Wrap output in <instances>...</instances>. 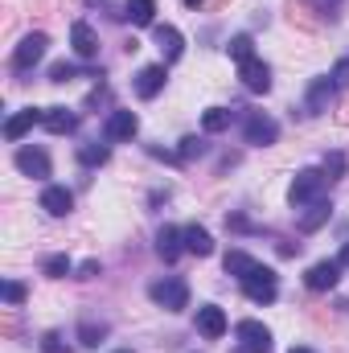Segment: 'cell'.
Returning a JSON list of instances; mask_svg holds the SVG:
<instances>
[{"label":"cell","mask_w":349,"mask_h":353,"mask_svg":"<svg viewBox=\"0 0 349 353\" xmlns=\"http://www.w3.org/2000/svg\"><path fill=\"white\" fill-rule=\"evenodd\" d=\"M325 189H329L325 169H304V173H296V181H292L288 201H292V205H317V201L325 197Z\"/></svg>","instance_id":"1"},{"label":"cell","mask_w":349,"mask_h":353,"mask_svg":"<svg viewBox=\"0 0 349 353\" xmlns=\"http://www.w3.org/2000/svg\"><path fill=\"white\" fill-rule=\"evenodd\" d=\"M243 292H247L255 304H271V300L279 296V279H275V271H271V267L259 263L247 279H243Z\"/></svg>","instance_id":"2"},{"label":"cell","mask_w":349,"mask_h":353,"mask_svg":"<svg viewBox=\"0 0 349 353\" xmlns=\"http://www.w3.org/2000/svg\"><path fill=\"white\" fill-rule=\"evenodd\" d=\"M152 304H161V308H169V312H181L185 304H189V288H185V279H161V283H152Z\"/></svg>","instance_id":"3"},{"label":"cell","mask_w":349,"mask_h":353,"mask_svg":"<svg viewBox=\"0 0 349 353\" xmlns=\"http://www.w3.org/2000/svg\"><path fill=\"white\" fill-rule=\"evenodd\" d=\"M235 337H239L243 353H271V333H267V325H259V321H239L235 325Z\"/></svg>","instance_id":"4"},{"label":"cell","mask_w":349,"mask_h":353,"mask_svg":"<svg viewBox=\"0 0 349 353\" xmlns=\"http://www.w3.org/2000/svg\"><path fill=\"white\" fill-rule=\"evenodd\" d=\"M46 50H50V37H46V33H29V37L12 50V66H17V70H29V66H37V62L46 58Z\"/></svg>","instance_id":"5"},{"label":"cell","mask_w":349,"mask_h":353,"mask_svg":"<svg viewBox=\"0 0 349 353\" xmlns=\"http://www.w3.org/2000/svg\"><path fill=\"white\" fill-rule=\"evenodd\" d=\"M243 136H247V144H259V148H267V144H275V136H279V123H275L271 115L255 111V115H247V128H243Z\"/></svg>","instance_id":"6"},{"label":"cell","mask_w":349,"mask_h":353,"mask_svg":"<svg viewBox=\"0 0 349 353\" xmlns=\"http://www.w3.org/2000/svg\"><path fill=\"white\" fill-rule=\"evenodd\" d=\"M41 210H46L50 218H66V214L74 210V193H70L66 185H46V193H41Z\"/></svg>","instance_id":"7"},{"label":"cell","mask_w":349,"mask_h":353,"mask_svg":"<svg viewBox=\"0 0 349 353\" xmlns=\"http://www.w3.org/2000/svg\"><path fill=\"white\" fill-rule=\"evenodd\" d=\"M337 279H341V263H333V259L312 263L308 275H304V283H308L312 292H329V288H337Z\"/></svg>","instance_id":"8"},{"label":"cell","mask_w":349,"mask_h":353,"mask_svg":"<svg viewBox=\"0 0 349 353\" xmlns=\"http://www.w3.org/2000/svg\"><path fill=\"white\" fill-rule=\"evenodd\" d=\"M239 79H243V87L255 90V94H267V90H271V70L263 66L259 58H247V62H239Z\"/></svg>","instance_id":"9"},{"label":"cell","mask_w":349,"mask_h":353,"mask_svg":"<svg viewBox=\"0 0 349 353\" xmlns=\"http://www.w3.org/2000/svg\"><path fill=\"white\" fill-rule=\"evenodd\" d=\"M333 94H337V83H333V74H321V79H312V83H308V111H312V115L329 111Z\"/></svg>","instance_id":"10"},{"label":"cell","mask_w":349,"mask_h":353,"mask_svg":"<svg viewBox=\"0 0 349 353\" xmlns=\"http://www.w3.org/2000/svg\"><path fill=\"white\" fill-rule=\"evenodd\" d=\"M70 46H74V54H79L83 62H94V58H99V37H94V29H90L87 21H74Z\"/></svg>","instance_id":"11"},{"label":"cell","mask_w":349,"mask_h":353,"mask_svg":"<svg viewBox=\"0 0 349 353\" xmlns=\"http://www.w3.org/2000/svg\"><path fill=\"white\" fill-rule=\"evenodd\" d=\"M46 119V111H37V107H25V111H17L8 123H4V140H21L29 128H37Z\"/></svg>","instance_id":"12"},{"label":"cell","mask_w":349,"mask_h":353,"mask_svg":"<svg viewBox=\"0 0 349 353\" xmlns=\"http://www.w3.org/2000/svg\"><path fill=\"white\" fill-rule=\"evenodd\" d=\"M136 132H140L136 111H111V119H107V140H132Z\"/></svg>","instance_id":"13"},{"label":"cell","mask_w":349,"mask_h":353,"mask_svg":"<svg viewBox=\"0 0 349 353\" xmlns=\"http://www.w3.org/2000/svg\"><path fill=\"white\" fill-rule=\"evenodd\" d=\"M197 329H201L210 341H218V337L226 333V312H222L218 304H206V308H197Z\"/></svg>","instance_id":"14"},{"label":"cell","mask_w":349,"mask_h":353,"mask_svg":"<svg viewBox=\"0 0 349 353\" xmlns=\"http://www.w3.org/2000/svg\"><path fill=\"white\" fill-rule=\"evenodd\" d=\"M17 169L25 176H37V181H41V176H50V157H46L41 148H21V152H17Z\"/></svg>","instance_id":"15"},{"label":"cell","mask_w":349,"mask_h":353,"mask_svg":"<svg viewBox=\"0 0 349 353\" xmlns=\"http://www.w3.org/2000/svg\"><path fill=\"white\" fill-rule=\"evenodd\" d=\"M165 79H169L165 66H144V70L136 74V94H140V99H157V94L165 90Z\"/></svg>","instance_id":"16"},{"label":"cell","mask_w":349,"mask_h":353,"mask_svg":"<svg viewBox=\"0 0 349 353\" xmlns=\"http://www.w3.org/2000/svg\"><path fill=\"white\" fill-rule=\"evenodd\" d=\"M181 251H185L181 230H177V226H161V234H157V255H161L165 263H177V259H181Z\"/></svg>","instance_id":"17"},{"label":"cell","mask_w":349,"mask_h":353,"mask_svg":"<svg viewBox=\"0 0 349 353\" xmlns=\"http://www.w3.org/2000/svg\"><path fill=\"white\" fill-rule=\"evenodd\" d=\"M157 50H161V58H165V66L181 58V50H185V41H181V33H177L173 25H157Z\"/></svg>","instance_id":"18"},{"label":"cell","mask_w":349,"mask_h":353,"mask_svg":"<svg viewBox=\"0 0 349 353\" xmlns=\"http://www.w3.org/2000/svg\"><path fill=\"white\" fill-rule=\"evenodd\" d=\"M181 239H185V251H189V255H197V259H206V255L214 251V239H210V230H206V226H185V230H181Z\"/></svg>","instance_id":"19"},{"label":"cell","mask_w":349,"mask_h":353,"mask_svg":"<svg viewBox=\"0 0 349 353\" xmlns=\"http://www.w3.org/2000/svg\"><path fill=\"white\" fill-rule=\"evenodd\" d=\"M54 136H66V132H74V111H66V107H46V119H41Z\"/></svg>","instance_id":"20"},{"label":"cell","mask_w":349,"mask_h":353,"mask_svg":"<svg viewBox=\"0 0 349 353\" xmlns=\"http://www.w3.org/2000/svg\"><path fill=\"white\" fill-rule=\"evenodd\" d=\"M123 17L132 25H152L157 21V0H128L123 4Z\"/></svg>","instance_id":"21"},{"label":"cell","mask_w":349,"mask_h":353,"mask_svg":"<svg viewBox=\"0 0 349 353\" xmlns=\"http://www.w3.org/2000/svg\"><path fill=\"white\" fill-rule=\"evenodd\" d=\"M222 267H226V275H235V279H247V275H251L259 263H255L247 251H230V255L222 259Z\"/></svg>","instance_id":"22"},{"label":"cell","mask_w":349,"mask_h":353,"mask_svg":"<svg viewBox=\"0 0 349 353\" xmlns=\"http://www.w3.org/2000/svg\"><path fill=\"white\" fill-rule=\"evenodd\" d=\"M329 214H333V205L321 197V201H317V205H308V214L300 218V230H304V234H312L317 226H325V222H329Z\"/></svg>","instance_id":"23"},{"label":"cell","mask_w":349,"mask_h":353,"mask_svg":"<svg viewBox=\"0 0 349 353\" xmlns=\"http://www.w3.org/2000/svg\"><path fill=\"white\" fill-rule=\"evenodd\" d=\"M103 337H107V325H103V321H83V325H79V341L90 345V350H99Z\"/></svg>","instance_id":"24"},{"label":"cell","mask_w":349,"mask_h":353,"mask_svg":"<svg viewBox=\"0 0 349 353\" xmlns=\"http://www.w3.org/2000/svg\"><path fill=\"white\" fill-rule=\"evenodd\" d=\"M201 128H206V132H226V128H230V111H226V107H210V111L201 115Z\"/></svg>","instance_id":"25"},{"label":"cell","mask_w":349,"mask_h":353,"mask_svg":"<svg viewBox=\"0 0 349 353\" xmlns=\"http://www.w3.org/2000/svg\"><path fill=\"white\" fill-rule=\"evenodd\" d=\"M107 157H111L107 144H83V148H79V161H83V165H107Z\"/></svg>","instance_id":"26"},{"label":"cell","mask_w":349,"mask_h":353,"mask_svg":"<svg viewBox=\"0 0 349 353\" xmlns=\"http://www.w3.org/2000/svg\"><path fill=\"white\" fill-rule=\"evenodd\" d=\"M251 46H255V41H251L247 33H239V37H230V46H226V54H230L235 62H247V58H255V54H251Z\"/></svg>","instance_id":"27"},{"label":"cell","mask_w":349,"mask_h":353,"mask_svg":"<svg viewBox=\"0 0 349 353\" xmlns=\"http://www.w3.org/2000/svg\"><path fill=\"white\" fill-rule=\"evenodd\" d=\"M70 79H79V66H70V62H54L50 66V83H70Z\"/></svg>","instance_id":"28"},{"label":"cell","mask_w":349,"mask_h":353,"mask_svg":"<svg viewBox=\"0 0 349 353\" xmlns=\"http://www.w3.org/2000/svg\"><path fill=\"white\" fill-rule=\"evenodd\" d=\"M206 152V144L197 140V136H185L181 140V152H177V161H193V157H201Z\"/></svg>","instance_id":"29"},{"label":"cell","mask_w":349,"mask_h":353,"mask_svg":"<svg viewBox=\"0 0 349 353\" xmlns=\"http://www.w3.org/2000/svg\"><path fill=\"white\" fill-rule=\"evenodd\" d=\"M0 296H4V304H21L25 300V283H17V279H8V283H0Z\"/></svg>","instance_id":"30"},{"label":"cell","mask_w":349,"mask_h":353,"mask_svg":"<svg viewBox=\"0 0 349 353\" xmlns=\"http://www.w3.org/2000/svg\"><path fill=\"white\" fill-rule=\"evenodd\" d=\"M325 176H329V181L346 176V157H341V152H329V157H325Z\"/></svg>","instance_id":"31"},{"label":"cell","mask_w":349,"mask_h":353,"mask_svg":"<svg viewBox=\"0 0 349 353\" xmlns=\"http://www.w3.org/2000/svg\"><path fill=\"white\" fill-rule=\"evenodd\" d=\"M46 275H54V279L70 275V259H66V255H50V259H46Z\"/></svg>","instance_id":"32"},{"label":"cell","mask_w":349,"mask_h":353,"mask_svg":"<svg viewBox=\"0 0 349 353\" xmlns=\"http://www.w3.org/2000/svg\"><path fill=\"white\" fill-rule=\"evenodd\" d=\"M41 353H70V345L62 341V333H46L41 337Z\"/></svg>","instance_id":"33"},{"label":"cell","mask_w":349,"mask_h":353,"mask_svg":"<svg viewBox=\"0 0 349 353\" xmlns=\"http://www.w3.org/2000/svg\"><path fill=\"white\" fill-rule=\"evenodd\" d=\"M333 83H337V90L349 87V58H341V62L333 66Z\"/></svg>","instance_id":"34"},{"label":"cell","mask_w":349,"mask_h":353,"mask_svg":"<svg viewBox=\"0 0 349 353\" xmlns=\"http://www.w3.org/2000/svg\"><path fill=\"white\" fill-rule=\"evenodd\" d=\"M226 226H230V230H255V226H251L243 214H230V218H226Z\"/></svg>","instance_id":"35"},{"label":"cell","mask_w":349,"mask_h":353,"mask_svg":"<svg viewBox=\"0 0 349 353\" xmlns=\"http://www.w3.org/2000/svg\"><path fill=\"white\" fill-rule=\"evenodd\" d=\"M90 275H99V263H94V259H90V263H83V267H79V279H90Z\"/></svg>","instance_id":"36"},{"label":"cell","mask_w":349,"mask_h":353,"mask_svg":"<svg viewBox=\"0 0 349 353\" xmlns=\"http://www.w3.org/2000/svg\"><path fill=\"white\" fill-rule=\"evenodd\" d=\"M337 263H341V267H349V243L341 247V259H337Z\"/></svg>","instance_id":"37"},{"label":"cell","mask_w":349,"mask_h":353,"mask_svg":"<svg viewBox=\"0 0 349 353\" xmlns=\"http://www.w3.org/2000/svg\"><path fill=\"white\" fill-rule=\"evenodd\" d=\"M197 4H201V0H185V8H197Z\"/></svg>","instance_id":"38"},{"label":"cell","mask_w":349,"mask_h":353,"mask_svg":"<svg viewBox=\"0 0 349 353\" xmlns=\"http://www.w3.org/2000/svg\"><path fill=\"white\" fill-rule=\"evenodd\" d=\"M292 353H312V350H304V345H296V350H292Z\"/></svg>","instance_id":"39"},{"label":"cell","mask_w":349,"mask_h":353,"mask_svg":"<svg viewBox=\"0 0 349 353\" xmlns=\"http://www.w3.org/2000/svg\"><path fill=\"white\" fill-rule=\"evenodd\" d=\"M115 353H132V350H115Z\"/></svg>","instance_id":"40"},{"label":"cell","mask_w":349,"mask_h":353,"mask_svg":"<svg viewBox=\"0 0 349 353\" xmlns=\"http://www.w3.org/2000/svg\"><path fill=\"white\" fill-rule=\"evenodd\" d=\"M87 4H94V0H87Z\"/></svg>","instance_id":"41"}]
</instances>
